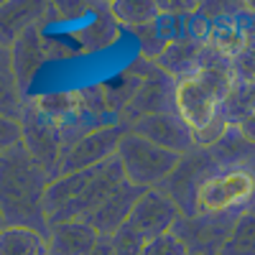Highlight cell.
Returning a JSON list of instances; mask_svg holds the SVG:
<instances>
[{"label": "cell", "mask_w": 255, "mask_h": 255, "mask_svg": "<svg viewBox=\"0 0 255 255\" xmlns=\"http://www.w3.org/2000/svg\"><path fill=\"white\" fill-rule=\"evenodd\" d=\"M235 90L232 64L227 67H199L197 74L176 82V115L191 128L197 148H212L230 130L225 102Z\"/></svg>", "instance_id": "1"}, {"label": "cell", "mask_w": 255, "mask_h": 255, "mask_svg": "<svg viewBox=\"0 0 255 255\" xmlns=\"http://www.w3.org/2000/svg\"><path fill=\"white\" fill-rule=\"evenodd\" d=\"M51 179L41 168L23 140L0 153V207L3 227H31L49 235L44 197Z\"/></svg>", "instance_id": "2"}, {"label": "cell", "mask_w": 255, "mask_h": 255, "mask_svg": "<svg viewBox=\"0 0 255 255\" xmlns=\"http://www.w3.org/2000/svg\"><path fill=\"white\" fill-rule=\"evenodd\" d=\"M125 181V171L120 158H110L87 171H74L54 179L46 189L44 209L49 217V227L59 222L84 220Z\"/></svg>", "instance_id": "3"}, {"label": "cell", "mask_w": 255, "mask_h": 255, "mask_svg": "<svg viewBox=\"0 0 255 255\" xmlns=\"http://www.w3.org/2000/svg\"><path fill=\"white\" fill-rule=\"evenodd\" d=\"M255 207V171L248 163L212 171L194 194V217L240 220Z\"/></svg>", "instance_id": "4"}, {"label": "cell", "mask_w": 255, "mask_h": 255, "mask_svg": "<svg viewBox=\"0 0 255 255\" xmlns=\"http://www.w3.org/2000/svg\"><path fill=\"white\" fill-rule=\"evenodd\" d=\"M118 158L123 163L125 179L140 186V189H158L168 176H171L179 163L181 156L174 151H166V148L145 140L143 135L128 130L118 145Z\"/></svg>", "instance_id": "5"}, {"label": "cell", "mask_w": 255, "mask_h": 255, "mask_svg": "<svg viewBox=\"0 0 255 255\" xmlns=\"http://www.w3.org/2000/svg\"><path fill=\"white\" fill-rule=\"evenodd\" d=\"M138 74H143V82L133 100L128 102V108L120 113L123 125H135L140 118L148 115H161V113H176L174 105V92H176V79L168 77L163 69H158L153 61H143V72L140 67H133Z\"/></svg>", "instance_id": "6"}, {"label": "cell", "mask_w": 255, "mask_h": 255, "mask_svg": "<svg viewBox=\"0 0 255 255\" xmlns=\"http://www.w3.org/2000/svg\"><path fill=\"white\" fill-rule=\"evenodd\" d=\"M23 145L31 153V158L49 174V179H59V168H61V158H64V143H61V128L56 123H51L49 118L41 115L31 100L26 105L23 120Z\"/></svg>", "instance_id": "7"}, {"label": "cell", "mask_w": 255, "mask_h": 255, "mask_svg": "<svg viewBox=\"0 0 255 255\" xmlns=\"http://www.w3.org/2000/svg\"><path fill=\"white\" fill-rule=\"evenodd\" d=\"M130 130L128 125L118 123V125H108L100 128V130L84 135L79 143H74L61 158V168L59 176L64 174H74V171H87V168H95L105 161H110L118 156V145L123 140V135Z\"/></svg>", "instance_id": "8"}, {"label": "cell", "mask_w": 255, "mask_h": 255, "mask_svg": "<svg viewBox=\"0 0 255 255\" xmlns=\"http://www.w3.org/2000/svg\"><path fill=\"white\" fill-rule=\"evenodd\" d=\"M181 217V209L174 204V199L161 189H148L143 191V197L135 202L130 217H128V227H133L138 235H143L148 243L174 232L176 222Z\"/></svg>", "instance_id": "9"}, {"label": "cell", "mask_w": 255, "mask_h": 255, "mask_svg": "<svg viewBox=\"0 0 255 255\" xmlns=\"http://www.w3.org/2000/svg\"><path fill=\"white\" fill-rule=\"evenodd\" d=\"M130 130L143 135L145 140L166 148V151L179 153V156H186L191 151H197L194 133H191V128L176 113H161V115L140 118L135 125H130Z\"/></svg>", "instance_id": "10"}, {"label": "cell", "mask_w": 255, "mask_h": 255, "mask_svg": "<svg viewBox=\"0 0 255 255\" xmlns=\"http://www.w3.org/2000/svg\"><path fill=\"white\" fill-rule=\"evenodd\" d=\"M238 220L232 217H179L174 232L189 245L191 255H220Z\"/></svg>", "instance_id": "11"}, {"label": "cell", "mask_w": 255, "mask_h": 255, "mask_svg": "<svg viewBox=\"0 0 255 255\" xmlns=\"http://www.w3.org/2000/svg\"><path fill=\"white\" fill-rule=\"evenodd\" d=\"M143 191H145V189H140V186H135V184H130V181L125 179V181L113 191V194L108 197V202L100 204L95 212H90V215L84 217L82 222L92 225L102 238H113L115 232L128 222V217H130L135 202L143 197Z\"/></svg>", "instance_id": "12"}, {"label": "cell", "mask_w": 255, "mask_h": 255, "mask_svg": "<svg viewBox=\"0 0 255 255\" xmlns=\"http://www.w3.org/2000/svg\"><path fill=\"white\" fill-rule=\"evenodd\" d=\"M100 243V232L82 222H59L49 227V253L46 255H92Z\"/></svg>", "instance_id": "13"}, {"label": "cell", "mask_w": 255, "mask_h": 255, "mask_svg": "<svg viewBox=\"0 0 255 255\" xmlns=\"http://www.w3.org/2000/svg\"><path fill=\"white\" fill-rule=\"evenodd\" d=\"M3 49H5V46H3ZM8 51H10V61H13V72H15V77H18V84H20V90H23L26 84L33 79V74L44 67V61H46V56H49L46 41L41 38L38 23L20 33V36L13 41V46H10Z\"/></svg>", "instance_id": "14"}, {"label": "cell", "mask_w": 255, "mask_h": 255, "mask_svg": "<svg viewBox=\"0 0 255 255\" xmlns=\"http://www.w3.org/2000/svg\"><path fill=\"white\" fill-rule=\"evenodd\" d=\"M204 44L207 41H202L197 36H181V38L171 41L153 64L158 69H163L168 77H174L176 82L186 79L199 72V59H202Z\"/></svg>", "instance_id": "15"}, {"label": "cell", "mask_w": 255, "mask_h": 255, "mask_svg": "<svg viewBox=\"0 0 255 255\" xmlns=\"http://www.w3.org/2000/svg\"><path fill=\"white\" fill-rule=\"evenodd\" d=\"M31 105L44 118L56 123L59 128H64L67 123H72L77 115L84 113L82 90L79 92H49V95H41V97L31 100Z\"/></svg>", "instance_id": "16"}, {"label": "cell", "mask_w": 255, "mask_h": 255, "mask_svg": "<svg viewBox=\"0 0 255 255\" xmlns=\"http://www.w3.org/2000/svg\"><path fill=\"white\" fill-rule=\"evenodd\" d=\"M49 235L31 227H3L0 232V255H46Z\"/></svg>", "instance_id": "17"}, {"label": "cell", "mask_w": 255, "mask_h": 255, "mask_svg": "<svg viewBox=\"0 0 255 255\" xmlns=\"http://www.w3.org/2000/svg\"><path fill=\"white\" fill-rule=\"evenodd\" d=\"M108 8L118 26H128L133 31H138L148 23H156L163 13L161 3H148V0H118V3H113Z\"/></svg>", "instance_id": "18"}, {"label": "cell", "mask_w": 255, "mask_h": 255, "mask_svg": "<svg viewBox=\"0 0 255 255\" xmlns=\"http://www.w3.org/2000/svg\"><path fill=\"white\" fill-rule=\"evenodd\" d=\"M220 255H255V212H245L235 222Z\"/></svg>", "instance_id": "19"}, {"label": "cell", "mask_w": 255, "mask_h": 255, "mask_svg": "<svg viewBox=\"0 0 255 255\" xmlns=\"http://www.w3.org/2000/svg\"><path fill=\"white\" fill-rule=\"evenodd\" d=\"M248 113H255V82L235 84V90L230 92V97L225 102V115L232 125Z\"/></svg>", "instance_id": "20"}, {"label": "cell", "mask_w": 255, "mask_h": 255, "mask_svg": "<svg viewBox=\"0 0 255 255\" xmlns=\"http://www.w3.org/2000/svg\"><path fill=\"white\" fill-rule=\"evenodd\" d=\"M115 33H118V23L113 15H108V18L90 20V26L79 31V38H84V44L90 49H100V46H108L115 38Z\"/></svg>", "instance_id": "21"}, {"label": "cell", "mask_w": 255, "mask_h": 255, "mask_svg": "<svg viewBox=\"0 0 255 255\" xmlns=\"http://www.w3.org/2000/svg\"><path fill=\"white\" fill-rule=\"evenodd\" d=\"M110 240H113L115 255H145V248H148V240L128 225H123Z\"/></svg>", "instance_id": "22"}, {"label": "cell", "mask_w": 255, "mask_h": 255, "mask_svg": "<svg viewBox=\"0 0 255 255\" xmlns=\"http://www.w3.org/2000/svg\"><path fill=\"white\" fill-rule=\"evenodd\" d=\"M232 74H235V84L255 82V38H248L245 49L232 59Z\"/></svg>", "instance_id": "23"}, {"label": "cell", "mask_w": 255, "mask_h": 255, "mask_svg": "<svg viewBox=\"0 0 255 255\" xmlns=\"http://www.w3.org/2000/svg\"><path fill=\"white\" fill-rule=\"evenodd\" d=\"M145 255H191V250L176 232H166V235L148 243Z\"/></svg>", "instance_id": "24"}, {"label": "cell", "mask_w": 255, "mask_h": 255, "mask_svg": "<svg viewBox=\"0 0 255 255\" xmlns=\"http://www.w3.org/2000/svg\"><path fill=\"white\" fill-rule=\"evenodd\" d=\"M238 128H240V133L250 140V143H255V113H248V115H243L238 123H235Z\"/></svg>", "instance_id": "25"}, {"label": "cell", "mask_w": 255, "mask_h": 255, "mask_svg": "<svg viewBox=\"0 0 255 255\" xmlns=\"http://www.w3.org/2000/svg\"><path fill=\"white\" fill-rule=\"evenodd\" d=\"M92 255H115L113 240H110V238H102V235H100V243H97V248L92 250Z\"/></svg>", "instance_id": "26"}]
</instances>
